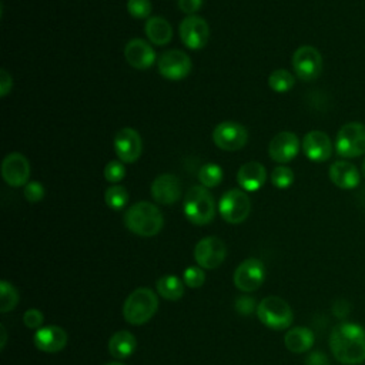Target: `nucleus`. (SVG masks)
Instances as JSON below:
<instances>
[{"mask_svg": "<svg viewBox=\"0 0 365 365\" xmlns=\"http://www.w3.org/2000/svg\"><path fill=\"white\" fill-rule=\"evenodd\" d=\"M265 278V267L257 258L244 259L234 272V284L240 291L251 292L261 287Z\"/></svg>", "mask_w": 365, "mask_h": 365, "instance_id": "12", "label": "nucleus"}, {"mask_svg": "<svg viewBox=\"0 0 365 365\" xmlns=\"http://www.w3.org/2000/svg\"><path fill=\"white\" fill-rule=\"evenodd\" d=\"M305 364L307 365H328V359H327V356L322 352H312L307 358Z\"/></svg>", "mask_w": 365, "mask_h": 365, "instance_id": "40", "label": "nucleus"}, {"mask_svg": "<svg viewBox=\"0 0 365 365\" xmlns=\"http://www.w3.org/2000/svg\"><path fill=\"white\" fill-rule=\"evenodd\" d=\"M268 84L274 91L285 93L294 87L295 78L289 71H287L284 68H278L271 73V76L268 78Z\"/></svg>", "mask_w": 365, "mask_h": 365, "instance_id": "28", "label": "nucleus"}, {"mask_svg": "<svg viewBox=\"0 0 365 365\" xmlns=\"http://www.w3.org/2000/svg\"><path fill=\"white\" fill-rule=\"evenodd\" d=\"M336 153L345 158H355L365 153V125L361 123H348L336 134Z\"/></svg>", "mask_w": 365, "mask_h": 365, "instance_id": "6", "label": "nucleus"}, {"mask_svg": "<svg viewBox=\"0 0 365 365\" xmlns=\"http://www.w3.org/2000/svg\"><path fill=\"white\" fill-rule=\"evenodd\" d=\"M362 175L365 177V160H364V163H362Z\"/></svg>", "mask_w": 365, "mask_h": 365, "instance_id": "42", "label": "nucleus"}, {"mask_svg": "<svg viewBox=\"0 0 365 365\" xmlns=\"http://www.w3.org/2000/svg\"><path fill=\"white\" fill-rule=\"evenodd\" d=\"M13 87V78L3 68L0 71V96L1 97H6L9 94V91L11 90Z\"/></svg>", "mask_w": 365, "mask_h": 365, "instance_id": "39", "label": "nucleus"}, {"mask_svg": "<svg viewBox=\"0 0 365 365\" xmlns=\"http://www.w3.org/2000/svg\"><path fill=\"white\" fill-rule=\"evenodd\" d=\"M202 6V0H178V7L188 16H194Z\"/></svg>", "mask_w": 365, "mask_h": 365, "instance_id": "38", "label": "nucleus"}, {"mask_svg": "<svg viewBox=\"0 0 365 365\" xmlns=\"http://www.w3.org/2000/svg\"><path fill=\"white\" fill-rule=\"evenodd\" d=\"M0 332H1V344H0V348L3 349L4 345H6V338H7V334H6V328L4 325H0Z\"/></svg>", "mask_w": 365, "mask_h": 365, "instance_id": "41", "label": "nucleus"}, {"mask_svg": "<svg viewBox=\"0 0 365 365\" xmlns=\"http://www.w3.org/2000/svg\"><path fill=\"white\" fill-rule=\"evenodd\" d=\"M271 182L277 188L285 190L294 182V171L287 165H278L271 173Z\"/></svg>", "mask_w": 365, "mask_h": 365, "instance_id": "31", "label": "nucleus"}, {"mask_svg": "<svg viewBox=\"0 0 365 365\" xmlns=\"http://www.w3.org/2000/svg\"><path fill=\"white\" fill-rule=\"evenodd\" d=\"M302 150L311 161L322 163L332 155V143L324 131L314 130L305 134L302 140Z\"/></svg>", "mask_w": 365, "mask_h": 365, "instance_id": "18", "label": "nucleus"}, {"mask_svg": "<svg viewBox=\"0 0 365 365\" xmlns=\"http://www.w3.org/2000/svg\"><path fill=\"white\" fill-rule=\"evenodd\" d=\"M299 151V140L291 131L278 133L269 143V157L277 163H288L297 157Z\"/></svg>", "mask_w": 365, "mask_h": 365, "instance_id": "16", "label": "nucleus"}, {"mask_svg": "<svg viewBox=\"0 0 365 365\" xmlns=\"http://www.w3.org/2000/svg\"><path fill=\"white\" fill-rule=\"evenodd\" d=\"M329 178L331 181L342 190H352L356 188L359 184V171L358 168L348 163V161H335L331 167H329Z\"/></svg>", "mask_w": 365, "mask_h": 365, "instance_id": "22", "label": "nucleus"}, {"mask_svg": "<svg viewBox=\"0 0 365 365\" xmlns=\"http://www.w3.org/2000/svg\"><path fill=\"white\" fill-rule=\"evenodd\" d=\"M220 215L230 224H240L247 220L251 211V201L248 195L238 188L228 190L222 194L218 202Z\"/></svg>", "mask_w": 365, "mask_h": 365, "instance_id": "7", "label": "nucleus"}, {"mask_svg": "<svg viewBox=\"0 0 365 365\" xmlns=\"http://www.w3.org/2000/svg\"><path fill=\"white\" fill-rule=\"evenodd\" d=\"M124 57L131 67L145 70L154 64L155 51L145 40L131 38L124 47Z\"/></svg>", "mask_w": 365, "mask_h": 365, "instance_id": "20", "label": "nucleus"}, {"mask_svg": "<svg viewBox=\"0 0 365 365\" xmlns=\"http://www.w3.org/2000/svg\"><path fill=\"white\" fill-rule=\"evenodd\" d=\"M68 335L67 332L57 325H47L41 327L36 331L33 336L34 345L47 354H54L61 351L67 345Z\"/></svg>", "mask_w": 365, "mask_h": 365, "instance_id": "17", "label": "nucleus"}, {"mask_svg": "<svg viewBox=\"0 0 365 365\" xmlns=\"http://www.w3.org/2000/svg\"><path fill=\"white\" fill-rule=\"evenodd\" d=\"M210 36L208 23L198 16H188L180 23V38L191 50L202 48Z\"/></svg>", "mask_w": 365, "mask_h": 365, "instance_id": "13", "label": "nucleus"}, {"mask_svg": "<svg viewBox=\"0 0 365 365\" xmlns=\"http://www.w3.org/2000/svg\"><path fill=\"white\" fill-rule=\"evenodd\" d=\"M158 308V298L150 288H137L123 305V317L131 325H141L150 321Z\"/></svg>", "mask_w": 365, "mask_h": 365, "instance_id": "3", "label": "nucleus"}, {"mask_svg": "<svg viewBox=\"0 0 365 365\" xmlns=\"http://www.w3.org/2000/svg\"><path fill=\"white\" fill-rule=\"evenodd\" d=\"M258 319L268 328L275 331L287 329L294 319L289 304L279 297H267L257 307Z\"/></svg>", "mask_w": 365, "mask_h": 365, "instance_id": "5", "label": "nucleus"}, {"mask_svg": "<svg viewBox=\"0 0 365 365\" xmlns=\"http://www.w3.org/2000/svg\"><path fill=\"white\" fill-rule=\"evenodd\" d=\"M107 365H123V364H120V362H110V364H107Z\"/></svg>", "mask_w": 365, "mask_h": 365, "instance_id": "43", "label": "nucleus"}, {"mask_svg": "<svg viewBox=\"0 0 365 365\" xmlns=\"http://www.w3.org/2000/svg\"><path fill=\"white\" fill-rule=\"evenodd\" d=\"M124 224L133 234L154 237L161 231L164 218L157 205L148 201H140L125 211Z\"/></svg>", "mask_w": 365, "mask_h": 365, "instance_id": "2", "label": "nucleus"}, {"mask_svg": "<svg viewBox=\"0 0 365 365\" xmlns=\"http://www.w3.org/2000/svg\"><path fill=\"white\" fill-rule=\"evenodd\" d=\"M215 145L224 151H237L248 141L247 128L235 121H222L212 131Z\"/></svg>", "mask_w": 365, "mask_h": 365, "instance_id": "9", "label": "nucleus"}, {"mask_svg": "<svg viewBox=\"0 0 365 365\" xmlns=\"http://www.w3.org/2000/svg\"><path fill=\"white\" fill-rule=\"evenodd\" d=\"M145 36L148 40L157 46H164L170 43L173 37V29L171 24L160 16L150 17L145 21Z\"/></svg>", "mask_w": 365, "mask_h": 365, "instance_id": "25", "label": "nucleus"}, {"mask_svg": "<svg viewBox=\"0 0 365 365\" xmlns=\"http://www.w3.org/2000/svg\"><path fill=\"white\" fill-rule=\"evenodd\" d=\"M222 177H224L222 168L215 163H207L198 171V180L201 185L205 188L217 187L222 181Z\"/></svg>", "mask_w": 365, "mask_h": 365, "instance_id": "27", "label": "nucleus"}, {"mask_svg": "<svg viewBox=\"0 0 365 365\" xmlns=\"http://www.w3.org/2000/svg\"><path fill=\"white\" fill-rule=\"evenodd\" d=\"M17 302H19V292L10 282L3 279L0 282V312L6 314L14 309Z\"/></svg>", "mask_w": 365, "mask_h": 365, "instance_id": "29", "label": "nucleus"}, {"mask_svg": "<svg viewBox=\"0 0 365 365\" xmlns=\"http://www.w3.org/2000/svg\"><path fill=\"white\" fill-rule=\"evenodd\" d=\"M124 175H125V167L123 161L111 160L104 167V178L108 182H118L124 178Z\"/></svg>", "mask_w": 365, "mask_h": 365, "instance_id": "32", "label": "nucleus"}, {"mask_svg": "<svg viewBox=\"0 0 365 365\" xmlns=\"http://www.w3.org/2000/svg\"><path fill=\"white\" fill-rule=\"evenodd\" d=\"M184 281H181L175 275H164L157 279L155 288L164 299L177 301L184 295Z\"/></svg>", "mask_w": 365, "mask_h": 365, "instance_id": "26", "label": "nucleus"}, {"mask_svg": "<svg viewBox=\"0 0 365 365\" xmlns=\"http://www.w3.org/2000/svg\"><path fill=\"white\" fill-rule=\"evenodd\" d=\"M292 67L298 78L312 81L322 73V56L312 46H301L292 54Z\"/></svg>", "mask_w": 365, "mask_h": 365, "instance_id": "8", "label": "nucleus"}, {"mask_svg": "<svg viewBox=\"0 0 365 365\" xmlns=\"http://www.w3.org/2000/svg\"><path fill=\"white\" fill-rule=\"evenodd\" d=\"M267 180V171L258 161H250L240 167L237 181L245 191H258Z\"/></svg>", "mask_w": 365, "mask_h": 365, "instance_id": "21", "label": "nucleus"}, {"mask_svg": "<svg viewBox=\"0 0 365 365\" xmlns=\"http://www.w3.org/2000/svg\"><path fill=\"white\" fill-rule=\"evenodd\" d=\"M227 255L225 244L217 237L200 240L194 248V258L201 268L214 269L222 264Z\"/></svg>", "mask_w": 365, "mask_h": 365, "instance_id": "11", "label": "nucleus"}, {"mask_svg": "<svg viewBox=\"0 0 365 365\" xmlns=\"http://www.w3.org/2000/svg\"><path fill=\"white\" fill-rule=\"evenodd\" d=\"M184 284L190 288H200L205 281V274L200 267H188L184 271Z\"/></svg>", "mask_w": 365, "mask_h": 365, "instance_id": "34", "label": "nucleus"}, {"mask_svg": "<svg viewBox=\"0 0 365 365\" xmlns=\"http://www.w3.org/2000/svg\"><path fill=\"white\" fill-rule=\"evenodd\" d=\"M158 71L164 78L168 80H182L185 78L191 68L192 63L188 54L181 50H167L158 58Z\"/></svg>", "mask_w": 365, "mask_h": 365, "instance_id": "10", "label": "nucleus"}, {"mask_svg": "<svg viewBox=\"0 0 365 365\" xmlns=\"http://www.w3.org/2000/svg\"><path fill=\"white\" fill-rule=\"evenodd\" d=\"M314 334L309 328L295 327L287 331L284 336V344L287 349L292 354H304L314 345Z\"/></svg>", "mask_w": 365, "mask_h": 365, "instance_id": "23", "label": "nucleus"}, {"mask_svg": "<svg viewBox=\"0 0 365 365\" xmlns=\"http://www.w3.org/2000/svg\"><path fill=\"white\" fill-rule=\"evenodd\" d=\"M184 214L195 225H205L215 217V201L208 188L191 187L184 197Z\"/></svg>", "mask_w": 365, "mask_h": 365, "instance_id": "4", "label": "nucleus"}, {"mask_svg": "<svg viewBox=\"0 0 365 365\" xmlns=\"http://www.w3.org/2000/svg\"><path fill=\"white\" fill-rule=\"evenodd\" d=\"M153 198L163 205L174 204L181 197V184L174 174H161L151 184Z\"/></svg>", "mask_w": 365, "mask_h": 365, "instance_id": "19", "label": "nucleus"}, {"mask_svg": "<svg viewBox=\"0 0 365 365\" xmlns=\"http://www.w3.org/2000/svg\"><path fill=\"white\" fill-rule=\"evenodd\" d=\"M104 200L111 210H121L128 201V192L123 185H111L106 190Z\"/></svg>", "mask_w": 365, "mask_h": 365, "instance_id": "30", "label": "nucleus"}, {"mask_svg": "<svg viewBox=\"0 0 365 365\" xmlns=\"http://www.w3.org/2000/svg\"><path fill=\"white\" fill-rule=\"evenodd\" d=\"M1 177L10 187L26 185L30 177V164L20 153H10L1 163Z\"/></svg>", "mask_w": 365, "mask_h": 365, "instance_id": "15", "label": "nucleus"}, {"mask_svg": "<svg viewBox=\"0 0 365 365\" xmlns=\"http://www.w3.org/2000/svg\"><path fill=\"white\" fill-rule=\"evenodd\" d=\"M24 197L30 202H38L44 197V187L38 181H30L24 185Z\"/></svg>", "mask_w": 365, "mask_h": 365, "instance_id": "35", "label": "nucleus"}, {"mask_svg": "<svg viewBox=\"0 0 365 365\" xmlns=\"http://www.w3.org/2000/svg\"><path fill=\"white\" fill-rule=\"evenodd\" d=\"M329 348L342 365L365 362V328L352 322L338 324L329 335Z\"/></svg>", "mask_w": 365, "mask_h": 365, "instance_id": "1", "label": "nucleus"}, {"mask_svg": "<svg viewBox=\"0 0 365 365\" xmlns=\"http://www.w3.org/2000/svg\"><path fill=\"white\" fill-rule=\"evenodd\" d=\"M44 321V315L41 311L36 309V308H31V309H27L23 315V322L27 328L30 329H38L41 327Z\"/></svg>", "mask_w": 365, "mask_h": 365, "instance_id": "36", "label": "nucleus"}, {"mask_svg": "<svg viewBox=\"0 0 365 365\" xmlns=\"http://www.w3.org/2000/svg\"><path fill=\"white\" fill-rule=\"evenodd\" d=\"M254 308H257L255 301L248 295H241L235 299V309L241 315H250L254 311Z\"/></svg>", "mask_w": 365, "mask_h": 365, "instance_id": "37", "label": "nucleus"}, {"mask_svg": "<svg viewBox=\"0 0 365 365\" xmlns=\"http://www.w3.org/2000/svg\"><path fill=\"white\" fill-rule=\"evenodd\" d=\"M114 151L123 163L137 161L143 151V141L140 134L131 127L118 130L114 135Z\"/></svg>", "mask_w": 365, "mask_h": 365, "instance_id": "14", "label": "nucleus"}, {"mask_svg": "<svg viewBox=\"0 0 365 365\" xmlns=\"http://www.w3.org/2000/svg\"><path fill=\"white\" fill-rule=\"evenodd\" d=\"M137 348L135 336L128 331H117L108 341V351L117 359L128 358Z\"/></svg>", "mask_w": 365, "mask_h": 365, "instance_id": "24", "label": "nucleus"}, {"mask_svg": "<svg viewBox=\"0 0 365 365\" xmlns=\"http://www.w3.org/2000/svg\"><path fill=\"white\" fill-rule=\"evenodd\" d=\"M127 10L134 19H145L151 13V1L150 0H128Z\"/></svg>", "mask_w": 365, "mask_h": 365, "instance_id": "33", "label": "nucleus"}]
</instances>
